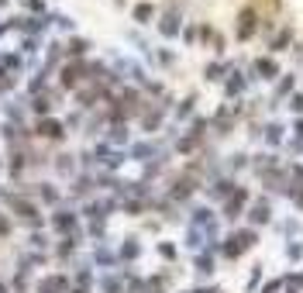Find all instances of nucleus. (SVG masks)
Returning <instances> with one entry per match:
<instances>
[{"instance_id":"f257e3e1","label":"nucleus","mask_w":303,"mask_h":293,"mask_svg":"<svg viewBox=\"0 0 303 293\" xmlns=\"http://www.w3.org/2000/svg\"><path fill=\"white\" fill-rule=\"evenodd\" d=\"M297 131H300V135H303V121H300V124H297Z\"/></svg>"}]
</instances>
